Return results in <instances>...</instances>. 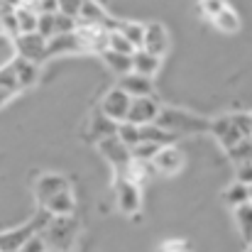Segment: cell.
<instances>
[{"mask_svg":"<svg viewBox=\"0 0 252 252\" xmlns=\"http://www.w3.org/2000/svg\"><path fill=\"white\" fill-rule=\"evenodd\" d=\"M47 250H49V245H47L44 235H42V233H34V235L25 243V248L20 252H47Z\"/></svg>","mask_w":252,"mask_h":252,"instance_id":"33","label":"cell"},{"mask_svg":"<svg viewBox=\"0 0 252 252\" xmlns=\"http://www.w3.org/2000/svg\"><path fill=\"white\" fill-rule=\"evenodd\" d=\"M132 66H135L137 74L152 79V76L162 69V57H157V54H152V52H147V49H137V52L132 54Z\"/></svg>","mask_w":252,"mask_h":252,"instance_id":"16","label":"cell"},{"mask_svg":"<svg viewBox=\"0 0 252 252\" xmlns=\"http://www.w3.org/2000/svg\"><path fill=\"white\" fill-rule=\"evenodd\" d=\"M118 125H120V123H115V120H110L108 115H103L100 110H95L93 118H91L88 130H91V137H93L95 142H100V140H105V137L118 135Z\"/></svg>","mask_w":252,"mask_h":252,"instance_id":"17","label":"cell"},{"mask_svg":"<svg viewBox=\"0 0 252 252\" xmlns=\"http://www.w3.org/2000/svg\"><path fill=\"white\" fill-rule=\"evenodd\" d=\"M235 181L252 186V162H243V164H235Z\"/></svg>","mask_w":252,"mask_h":252,"instance_id":"35","label":"cell"},{"mask_svg":"<svg viewBox=\"0 0 252 252\" xmlns=\"http://www.w3.org/2000/svg\"><path fill=\"white\" fill-rule=\"evenodd\" d=\"M157 169H155V164L152 162H142V159H132L130 162V167L125 169L123 174L127 176V179H132L135 184H142V181H147L152 174H155Z\"/></svg>","mask_w":252,"mask_h":252,"instance_id":"22","label":"cell"},{"mask_svg":"<svg viewBox=\"0 0 252 252\" xmlns=\"http://www.w3.org/2000/svg\"><path fill=\"white\" fill-rule=\"evenodd\" d=\"M159 113H162V105L155 100V95H147V98H132V105H130V115H127V120L135 123V125H140V127H145V125L157 123Z\"/></svg>","mask_w":252,"mask_h":252,"instance_id":"7","label":"cell"},{"mask_svg":"<svg viewBox=\"0 0 252 252\" xmlns=\"http://www.w3.org/2000/svg\"><path fill=\"white\" fill-rule=\"evenodd\" d=\"M100 59H103V64H105L113 74H118V76H125V74L135 71V66H132V57H130V54H120V52L105 49V52L100 54Z\"/></svg>","mask_w":252,"mask_h":252,"instance_id":"19","label":"cell"},{"mask_svg":"<svg viewBox=\"0 0 252 252\" xmlns=\"http://www.w3.org/2000/svg\"><path fill=\"white\" fill-rule=\"evenodd\" d=\"M233 211H235V223H238V230H240L243 240L252 245V201L233 208Z\"/></svg>","mask_w":252,"mask_h":252,"instance_id":"20","label":"cell"},{"mask_svg":"<svg viewBox=\"0 0 252 252\" xmlns=\"http://www.w3.org/2000/svg\"><path fill=\"white\" fill-rule=\"evenodd\" d=\"M47 252H54V250H47Z\"/></svg>","mask_w":252,"mask_h":252,"instance_id":"41","label":"cell"},{"mask_svg":"<svg viewBox=\"0 0 252 252\" xmlns=\"http://www.w3.org/2000/svg\"><path fill=\"white\" fill-rule=\"evenodd\" d=\"M225 150H230V147H235L238 142H243L245 140V135H243V130L235 125V120H233V115H228V118H216V120H211V130H208Z\"/></svg>","mask_w":252,"mask_h":252,"instance_id":"8","label":"cell"},{"mask_svg":"<svg viewBox=\"0 0 252 252\" xmlns=\"http://www.w3.org/2000/svg\"><path fill=\"white\" fill-rule=\"evenodd\" d=\"M76 30H79V20L76 17L57 12V34H69V32H76Z\"/></svg>","mask_w":252,"mask_h":252,"instance_id":"32","label":"cell"},{"mask_svg":"<svg viewBox=\"0 0 252 252\" xmlns=\"http://www.w3.org/2000/svg\"><path fill=\"white\" fill-rule=\"evenodd\" d=\"M42 12H59V0H42Z\"/></svg>","mask_w":252,"mask_h":252,"instance_id":"37","label":"cell"},{"mask_svg":"<svg viewBox=\"0 0 252 252\" xmlns=\"http://www.w3.org/2000/svg\"><path fill=\"white\" fill-rule=\"evenodd\" d=\"M130 105H132V98H130L120 86H113V88L103 95L98 110H100L103 115H108L110 120H115V123H125L127 115H130Z\"/></svg>","mask_w":252,"mask_h":252,"instance_id":"5","label":"cell"},{"mask_svg":"<svg viewBox=\"0 0 252 252\" xmlns=\"http://www.w3.org/2000/svg\"><path fill=\"white\" fill-rule=\"evenodd\" d=\"M250 137H252V135H250Z\"/></svg>","mask_w":252,"mask_h":252,"instance_id":"43","label":"cell"},{"mask_svg":"<svg viewBox=\"0 0 252 252\" xmlns=\"http://www.w3.org/2000/svg\"><path fill=\"white\" fill-rule=\"evenodd\" d=\"M145 27L147 25H140V22H132V20H120L118 32H123L137 49H142V44H145Z\"/></svg>","mask_w":252,"mask_h":252,"instance_id":"24","label":"cell"},{"mask_svg":"<svg viewBox=\"0 0 252 252\" xmlns=\"http://www.w3.org/2000/svg\"><path fill=\"white\" fill-rule=\"evenodd\" d=\"M81 5H84V0H59V12L71 15V17H76V20H79Z\"/></svg>","mask_w":252,"mask_h":252,"instance_id":"34","label":"cell"},{"mask_svg":"<svg viewBox=\"0 0 252 252\" xmlns=\"http://www.w3.org/2000/svg\"><path fill=\"white\" fill-rule=\"evenodd\" d=\"M12 95H15V91H10V88H0V108H2V105H5V103H7Z\"/></svg>","mask_w":252,"mask_h":252,"instance_id":"38","label":"cell"},{"mask_svg":"<svg viewBox=\"0 0 252 252\" xmlns=\"http://www.w3.org/2000/svg\"><path fill=\"white\" fill-rule=\"evenodd\" d=\"M157 125H162L164 130L174 132V135L206 132V130H211V120H208V118L193 115V113L181 110V108H162V113H159V118H157Z\"/></svg>","mask_w":252,"mask_h":252,"instance_id":"1","label":"cell"},{"mask_svg":"<svg viewBox=\"0 0 252 252\" xmlns=\"http://www.w3.org/2000/svg\"><path fill=\"white\" fill-rule=\"evenodd\" d=\"M115 189V203L125 216H137L142 208V193H140V184H135L132 179H127L125 174H115L113 181Z\"/></svg>","mask_w":252,"mask_h":252,"instance_id":"3","label":"cell"},{"mask_svg":"<svg viewBox=\"0 0 252 252\" xmlns=\"http://www.w3.org/2000/svg\"><path fill=\"white\" fill-rule=\"evenodd\" d=\"M159 145L152 142H140L137 147H132V159H142V162H155V157L159 155Z\"/></svg>","mask_w":252,"mask_h":252,"instance_id":"29","label":"cell"},{"mask_svg":"<svg viewBox=\"0 0 252 252\" xmlns=\"http://www.w3.org/2000/svg\"><path fill=\"white\" fill-rule=\"evenodd\" d=\"M42 208H47L52 216H71L74 208H76V198H74V191L66 189V191H59L57 196H52Z\"/></svg>","mask_w":252,"mask_h":252,"instance_id":"18","label":"cell"},{"mask_svg":"<svg viewBox=\"0 0 252 252\" xmlns=\"http://www.w3.org/2000/svg\"><path fill=\"white\" fill-rule=\"evenodd\" d=\"M0 88H10V91H15V93H20V91H22L20 84H17V76H15L12 64L0 66Z\"/></svg>","mask_w":252,"mask_h":252,"instance_id":"31","label":"cell"},{"mask_svg":"<svg viewBox=\"0 0 252 252\" xmlns=\"http://www.w3.org/2000/svg\"><path fill=\"white\" fill-rule=\"evenodd\" d=\"M223 201H225L230 208H238V206H243V203H250V186H245V184H240V181L230 184V186L223 191Z\"/></svg>","mask_w":252,"mask_h":252,"instance_id":"21","label":"cell"},{"mask_svg":"<svg viewBox=\"0 0 252 252\" xmlns=\"http://www.w3.org/2000/svg\"><path fill=\"white\" fill-rule=\"evenodd\" d=\"M37 32H39L47 42H49L52 37H57V12H42V15H39Z\"/></svg>","mask_w":252,"mask_h":252,"instance_id":"28","label":"cell"},{"mask_svg":"<svg viewBox=\"0 0 252 252\" xmlns=\"http://www.w3.org/2000/svg\"><path fill=\"white\" fill-rule=\"evenodd\" d=\"M76 52H84V44L79 39L76 32H69V34H57L47 42V54L49 57H59V54H76Z\"/></svg>","mask_w":252,"mask_h":252,"instance_id":"15","label":"cell"},{"mask_svg":"<svg viewBox=\"0 0 252 252\" xmlns=\"http://www.w3.org/2000/svg\"><path fill=\"white\" fill-rule=\"evenodd\" d=\"M169 44H171V39H169V32L162 22H150L145 27V44H142V49H147V52H152V54L164 59V54L169 52Z\"/></svg>","mask_w":252,"mask_h":252,"instance_id":"10","label":"cell"},{"mask_svg":"<svg viewBox=\"0 0 252 252\" xmlns=\"http://www.w3.org/2000/svg\"><path fill=\"white\" fill-rule=\"evenodd\" d=\"M76 230H79V223L71 218V216H54L52 223L47 225V230L42 233L49 250L54 252H66L71 248L74 238H76Z\"/></svg>","mask_w":252,"mask_h":252,"instance_id":"2","label":"cell"},{"mask_svg":"<svg viewBox=\"0 0 252 252\" xmlns=\"http://www.w3.org/2000/svg\"><path fill=\"white\" fill-rule=\"evenodd\" d=\"M17 25H20V34H30V32H37V25H39V15H37V12H32V10L17 7Z\"/></svg>","mask_w":252,"mask_h":252,"instance_id":"26","label":"cell"},{"mask_svg":"<svg viewBox=\"0 0 252 252\" xmlns=\"http://www.w3.org/2000/svg\"><path fill=\"white\" fill-rule=\"evenodd\" d=\"M118 137L132 150V147H137L142 142V127L135 125V123H130V120H125V123L118 125Z\"/></svg>","mask_w":252,"mask_h":252,"instance_id":"25","label":"cell"},{"mask_svg":"<svg viewBox=\"0 0 252 252\" xmlns=\"http://www.w3.org/2000/svg\"><path fill=\"white\" fill-rule=\"evenodd\" d=\"M2 5H10V7H20L22 5V0H0Z\"/></svg>","mask_w":252,"mask_h":252,"instance_id":"39","label":"cell"},{"mask_svg":"<svg viewBox=\"0 0 252 252\" xmlns=\"http://www.w3.org/2000/svg\"><path fill=\"white\" fill-rule=\"evenodd\" d=\"M10 64H12V69H15L17 84H20L22 91H25V88H32V86L39 81V64H37V62H30V59L15 54V59H12Z\"/></svg>","mask_w":252,"mask_h":252,"instance_id":"14","label":"cell"},{"mask_svg":"<svg viewBox=\"0 0 252 252\" xmlns=\"http://www.w3.org/2000/svg\"><path fill=\"white\" fill-rule=\"evenodd\" d=\"M81 44H84V52H95V54H103L108 49V42H110V30H105L103 25H79L76 30Z\"/></svg>","mask_w":252,"mask_h":252,"instance_id":"9","label":"cell"},{"mask_svg":"<svg viewBox=\"0 0 252 252\" xmlns=\"http://www.w3.org/2000/svg\"><path fill=\"white\" fill-rule=\"evenodd\" d=\"M250 201H252V186H250Z\"/></svg>","mask_w":252,"mask_h":252,"instance_id":"40","label":"cell"},{"mask_svg":"<svg viewBox=\"0 0 252 252\" xmlns=\"http://www.w3.org/2000/svg\"><path fill=\"white\" fill-rule=\"evenodd\" d=\"M12 44H15L17 54H20V57H25V59H30V62L42 64V62H47V59H49V54H47V39H44L39 32L17 34V37L12 39Z\"/></svg>","mask_w":252,"mask_h":252,"instance_id":"6","label":"cell"},{"mask_svg":"<svg viewBox=\"0 0 252 252\" xmlns=\"http://www.w3.org/2000/svg\"><path fill=\"white\" fill-rule=\"evenodd\" d=\"M198 7H201V12H203L208 20H213V17L220 15L225 7H230V0H198Z\"/></svg>","mask_w":252,"mask_h":252,"instance_id":"30","label":"cell"},{"mask_svg":"<svg viewBox=\"0 0 252 252\" xmlns=\"http://www.w3.org/2000/svg\"><path fill=\"white\" fill-rule=\"evenodd\" d=\"M155 169L159 171V174H176V171H181L184 167V155H181V150L179 147H174V145H167V147H162L159 150V155L155 157Z\"/></svg>","mask_w":252,"mask_h":252,"instance_id":"13","label":"cell"},{"mask_svg":"<svg viewBox=\"0 0 252 252\" xmlns=\"http://www.w3.org/2000/svg\"><path fill=\"white\" fill-rule=\"evenodd\" d=\"M220 32H228V34H233V32H238L240 30V17H238V12L233 10V7H225L220 15H216L213 20H211Z\"/></svg>","mask_w":252,"mask_h":252,"instance_id":"23","label":"cell"},{"mask_svg":"<svg viewBox=\"0 0 252 252\" xmlns=\"http://www.w3.org/2000/svg\"><path fill=\"white\" fill-rule=\"evenodd\" d=\"M98 152L103 155V159H105L110 167L115 169V174H123L125 169L130 167V162H132V150H130L118 135L100 140V142H98Z\"/></svg>","mask_w":252,"mask_h":252,"instance_id":"4","label":"cell"},{"mask_svg":"<svg viewBox=\"0 0 252 252\" xmlns=\"http://www.w3.org/2000/svg\"><path fill=\"white\" fill-rule=\"evenodd\" d=\"M66 189H71V186H69V181H66L62 174H42V176L37 179V184H34L37 203L44 206L52 196H57L59 191H66Z\"/></svg>","mask_w":252,"mask_h":252,"instance_id":"11","label":"cell"},{"mask_svg":"<svg viewBox=\"0 0 252 252\" xmlns=\"http://www.w3.org/2000/svg\"><path fill=\"white\" fill-rule=\"evenodd\" d=\"M159 252H191V243H186V240H167V243H162V248Z\"/></svg>","mask_w":252,"mask_h":252,"instance_id":"36","label":"cell"},{"mask_svg":"<svg viewBox=\"0 0 252 252\" xmlns=\"http://www.w3.org/2000/svg\"><path fill=\"white\" fill-rule=\"evenodd\" d=\"M118 86L130 95V98H147V95H155V84L150 76H142L137 71H130L125 76H120Z\"/></svg>","mask_w":252,"mask_h":252,"instance_id":"12","label":"cell"},{"mask_svg":"<svg viewBox=\"0 0 252 252\" xmlns=\"http://www.w3.org/2000/svg\"><path fill=\"white\" fill-rule=\"evenodd\" d=\"M66 252H71V250H66Z\"/></svg>","mask_w":252,"mask_h":252,"instance_id":"42","label":"cell"},{"mask_svg":"<svg viewBox=\"0 0 252 252\" xmlns=\"http://www.w3.org/2000/svg\"><path fill=\"white\" fill-rule=\"evenodd\" d=\"M108 49H113V52H120V54H135L137 52V47L123 34V32H118V30H113L110 32V42H108Z\"/></svg>","mask_w":252,"mask_h":252,"instance_id":"27","label":"cell"}]
</instances>
